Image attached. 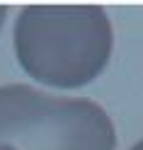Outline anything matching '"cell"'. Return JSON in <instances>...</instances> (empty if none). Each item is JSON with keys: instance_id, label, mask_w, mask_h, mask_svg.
<instances>
[{"instance_id": "cell-4", "label": "cell", "mask_w": 143, "mask_h": 150, "mask_svg": "<svg viewBox=\"0 0 143 150\" xmlns=\"http://www.w3.org/2000/svg\"><path fill=\"white\" fill-rule=\"evenodd\" d=\"M129 150H143V140H138V143L133 145V148H129Z\"/></svg>"}, {"instance_id": "cell-3", "label": "cell", "mask_w": 143, "mask_h": 150, "mask_svg": "<svg viewBox=\"0 0 143 150\" xmlns=\"http://www.w3.org/2000/svg\"><path fill=\"white\" fill-rule=\"evenodd\" d=\"M5 17H7V7L0 5V29H3V24H5Z\"/></svg>"}, {"instance_id": "cell-1", "label": "cell", "mask_w": 143, "mask_h": 150, "mask_svg": "<svg viewBox=\"0 0 143 150\" xmlns=\"http://www.w3.org/2000/svg\"><path fill=\"white\" fill-rule=\"evenodd\" d=\"M12 44L32 80L75 90L107 68L114 29L100 5H27L17 15Z\"/></svg>"}, {"instance_id": "cell-2", "label": "cell", "mask_w": 143, "mask_h": 150, "mask_svg": "<svg viewBox=\"0 0 143 150\" xmlns=\"http://www.w3.org/2000/svg\"><path fill=\"white\" fill-rule=\"evenodd\" d=\"M109 114L88 97H58L32 85L0 87V150H114Z\"/></svg>"}]
</instances>
